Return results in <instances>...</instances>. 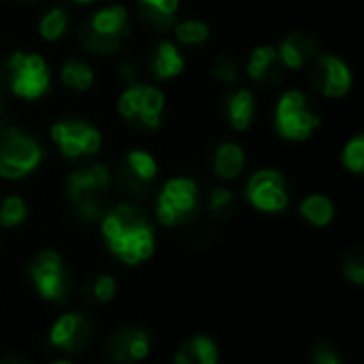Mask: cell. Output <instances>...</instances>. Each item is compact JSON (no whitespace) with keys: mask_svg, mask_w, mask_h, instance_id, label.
<instances>
[{"mask_svg":"<svg viewBox=\"0 0 364 364\" xmlns=\"http://www.w3.org/2000/svg\"><path fill=\"white\" fill-rule=\"evenodd\" d=\"M102 237L109 250L126 264L134 267L154 254V228L143 209L134 205H115L102 215Z\"/></svg>","mask_w":364,"mask_h":364,"instance_id":"cell-1","label":"cell"},{"mask_svg":"<svg viewBox=\"0 0 364 364\" xmlns=\"http://www.w3.org/2000/svg\"><path fill=\"white\" fill-rule=\"evenodd\" d=\"M128 36V11L122 4H109L96 11L81 28L79 41L98 55H109L122 49Z\"/></svg>","mask_w":364,"mask_h":364,"instance_id":"cell-2","label":"cell"},{"mask_svg":"<svg viewBox=\"0 0 364 364\" xmlns=\"http://www.w3.org/2000/svg\"><path fill=\"white\" fill-rule=\"evenodd\" d=\"M111 183V175L105 164H87L75 168L66 179V194L77 205V215L85 222H94L105 213V192Z\"/></svg>","mask_w":364,"mask_h":364,"instance_id":"cell-3","label":"cell"},{"mask_svg":"<svg viewBox=\"0 0 364 364\" xmlns=\"http://www.w3.org/2000/svg\"><path fill=\"white\" fill-rule=\"evenodd\" d=\"M4 83L17 98L36 100L47 94L51 85V70L41 55L15 51L4 62Z\"/></svg>","mask_w":364,"mask_h":364,"instance_id":"cell-4","label":"cell"},{"mask_svg":"<svg viewBox=\"0 0 364 364\" xmlns=\"http://www.w3.org/2000/svg\"><path fill=\"white\" fill-rule=\"evenodd\" d=\"M43 160V147L36 136L21 128H4L0 132V177L21 179Z\"/></svg>","mask_w":364,"mask_h":364,"instance_id":"cell-5","label":"cell"},{"mask_svg":"<svg viewBox=\"0 0 364 364\" xmlns=\"http://www.w3.org/2000/svg\"><path fill=\"white\" fill-rule=\"evenodd\" d=\"M275 126L288 141H307L320 126V115L301 90H288L277 102Z\"/></svg>","mask_w":364,"mask_h":364,"instance_id":"cell-6","label":"cell"},{"mask_svg":"<svg viewBox=\"0 0 364 364\" xmlns=\"http://www.w3.org/2000/svg\"><path fill=\"white\" fill-rule=\"evenodd\" d=\"M198 188L190 177L168 179L158 196V220L164 226H183L196 218Z\"/></svg>","mask_w":364,"mask_h":364,"instance_id":"cell-7","label":"cell"},{"mask_svg":"<svg viewBox=\"0 0 364 364\" xmlns=\"http://www.w3.org/2000/svg\"><path fill=\"white\" fill-rule=\"evenodd\" d=\"M164 105L166 98L158 87L145 83H130L117 100V111L124 119L134 122L145 130H156L162 122Z\"/></svg>","mask_w":364,"mask_h":364,"instance_id":"cell-8","label":"cell"},{"mask_svg":"<svg viewBox=\"0 0 364 364\" xmlns=\"http://www.w3.org/2000/svg\"><path fill=\"white\" fill-rule=\"evenodd\" d=\"M28 271L38 294L47 301H66V296L73 290V279L68 269L64 267L62 258L51 250L36 254Z\"/></svg>","mask_w":364,"mask_h":364,"instance_id":"cell-9","label":"cell"},{"mask_svg":"<svg viewBox=\"0 0 364 364\" xmlns=\"http://www.w3.org/2000/svg\"><path fill=\"white\" fill-rule=\"evenodd\" d=\"M51 139L66 158L94 156L102 147V134L96 126L83 119H60L51 126Z\"/></svg>","mask_w":364,"mask_h":364,"instance_id":"cell-10","label":"cell"},{"mask_svg":"<svg viewBox=\"0 0 364 364\" xmlns=\"http://www.w3.org/2000/svg\"><path fill=\"white\" fill-rule=\"evenodd\" d=\"M309 77L314 90L326 98H343L354 83L350 66L331 53H318V58L309 64Z\"/></svg>","mask_w":364,"mask_h":364,"instance_id":"cell-11","label":"cell"},{"mask_svg":"<svg viewBox=\"0 0 364 364\" xmlns=\"http://www.w3.org/2000/svg\"><path fill=\"white\" fill-rule=\"evenodd\" d=\"M247 198L260 211L267 213L284 211L290 203L286 179L273 168H262L254 173L252 179L247 181Z\"/></svg>","mask_w":364,"mask_h":364,"instance_id":"cell-12","label":"cell"},{"mask_svg":"<svg viewBox=\"0 0 364 364\" xmlns=\"http://www.w3.org/2000/svg\"><path fill=\"white\" fill-rule=\"evenodd\" d=\"M94 333H96L94 320L87 314L75 311V314L62 316L53 324V328L49 333V341H51V346L60 348L62 352L79 354L92 343Z\"/></svg>","mask_w":364,"mask_h":364,"instance_id":"cell-13","label":"cell"},{"mask_svg":"<svg viewBox=\"0 0 364 364\" xmlns=\"http://www.w3.org/2000/svg\"><path fill=\"white\" fill-rule=\"evenodd\" d=\"M109 356L119 364H134L143 360L151 350V335L141 326H119L107 339Z\"/></svg>","mask_w":364,"mask_h":364,"instance_id":"cell-14","label":"cell"},{"mask_svg":"<svg viewBox=\"0 0 364 364\" xmlns=\"http://www.w3.org/2000/svg\"><path fill=\"white\" fill-rule=\"evenodd\" d=\"M279 60L284 64V68L296 70L303 66H309L318 53H320V45L314 36L303 34V32H292L288 36L282 38L279 47H277Z\"/></svg>","mask_w":364,"mask_h":364,"instance_id":"cell-15","label":"cell"},{"mask_svg":"<svg viewBox=\"0 0 364 364\" xmlns=\"http://www.w3.org/2000/svg\"><path fill=\"white\" fill-rule=\"evenodd\" d=\"M247 75L262 85H277L284 75V64L279 60L277 47L273 45L256 47L247 62Z\"/></svg>","mask_w":364,"mask_h":364,"instance_id":"cell-16","label":"cell"},{"mask_svg":"<svg viewBox=\"0 0 364 364\" xmlns=\"http://www.w3.org/2000/svg\"><path fill=\"white\" fill-rule=\"evenodd\" d=\"M149 68H151V75L160 81H166V79H173L177 75L183 73L186 68V60L181 55V51L177 49L175 43L171 41H162L154 47L151 51V58H149Z\"/></svg>","mask_w":364,"mask_h":364,"instance_id":"cell-17","label":"cell"},{"mask_svg":"<svg viewBox=\"0 0 364 364\" xmlns=\"http://www.w3.org/2000/svg\"><path fill=\"white\" fill-rule=\"evenodd\" d=\"M228 122L235 130H247L256 115V100L250 90H237L226 100Z\"/></svg>","mask_w":364,"mask_h":364,"instance_id":"cell-18","label":"cell"},{"mask_svg":"<svg viewBox=\"0 0 364 364\" xmlns=\"http://www.w3.org/2000/svg\"><path fill=\"white\" fill-rule=\"evenodd\" d=\"M179 0H139L141 19L156 30H168L175 26Z\"/></svg>","mask_w":364,"mask_h":364,"instance_id":"cell-19","label":"cell"},{"mask_svg":"<svg viewBox=\"0 0 364 364\" xmlns=\"http://www.w3.org/2000/svg\"><path fill=\"white\" fill-rule=\"evenodd\" d=\"M245 151L237 143H222L213 156V173L220 179H235L243 173Z\"/></svg>","mask_w":364,"mask_h":364,"instance_id":"cell-20","label":"cell"},{"mask_svg":"<svg viewBox=\"0 0 364 364\" xmlns=\"http://www.w3.org/2000/svg\"><path fill=\"white\" fill-rule=\"evenodd\" d=\"M175 364H218V348L207 337H194L179 348Z\"/></svg>","mask_w":364,"mask_h":364,"instance_id":"cell-21","label":"cell"},{"mask_svg":"<svg viewBox=\"0 0 364 364\" xmlns=\"http://www.w3.org/2000/svg\"><path fill=\"white\" fill-rule=\"evenodd\" d=\"M60 79L68 90H75V92H87L94 85V73L81 60H66L62 64Z\"/></svg>","mask_w":364,"mask_h":364,"instance_id":"cell-22","label":"cell"},{"mask_svg":"<svg viewBox=\"0 0 364 364\" xmlns=\"http://www.w3.org/2000/svg\"><path fill=\"white\" fill-rule=\"evenodd\" d=\"M299 211H301V215H303L309 224H314V226H326V224H331V220H333V215H335L333 203H331L326 196H322V194L307 196V198L301 203Z\"/></svg>","mask_w":364,"mask_h":364,"instance_id":"cell-23","label":"cell"},{"mask_svg":"<svg viewBox=\"0 0 364 364\" xmlns=\"http://www.w3.org/2000/svg\"><path fill=\"white\" fill-rule=\"evenodd\" d=\"M124 168L136 177L141 183H149L154 181V177L158 175V162L151 154L143 151V149H132L128 156H126V162H124Z\"/></svg>","mask_w":364,"mask_h":364,"instance_id":"cell-24","label":"cell"},{"mask_svg":"<svg viewBox=\"0 0 364 364\" xmlns=\"http://www.w3.org/2000/svg\"><path fill=\"white\" fill-rule=\"evenodd\" d=\"M66 28H68V15L60 6L49 9L41 17V21H38V32H41V36L45 41H58V38H62L64 32H66Z\"/></svg>","mask_w":364,"mask_h":364,"instance_id":"cell-25","label":"cell"},{"mask_svg":"<svg viewBox=\"0 0 364 364\" xmlns=\"http://www.w3.org/2000/svg\"><path fill=\"white\" fill-rule=\"evenodd\" d=\"M175 38L183 45H200L209 38V26L200 19H181L173 26Z\"/></svg>","mask_w":364,"mask_h":364,"instance_id":"cell-26","label":"cell"},{"mask_svg":"<svg viewBox=\"0 0 364 364\" xmlns=\"http://www.w3.org/2000/svg\"><path fill=\"white\" fill-rule=\"evenodd\" d=\"M237 209L235 194L226 188H215L209 196V211L215 220H228Z\"/></svg>","mask_w":364,"mask_h":364,"instance_id":"cell-27","label":"cell"},{"mask_svg":"<svg viewBox=\"0 0 364 364\" xmlns=\"http://www.w3.org/2000/svg\"><path fill=\"white\" fill-rule=\"evenodd\" d=\"M26 220V203L19 196H6L0 203V226L15 228Z\"/></svg>","mask_w":364,"mask_h":364,"instance_id":"cell-28","label":"cell"},{"mask_svg":"<svg viewBox=\"0 0 364 364\" xmlns=\"http://www.w3.org/2000/svg\"><path fill=\"white\" fill-rule=\"evenodd\" d=\"M81 292H83V296H87V299L94 296V301L107 303V301H111V299L115 296V279L109 277V275H98V277H94L92 282H87V284L83 286Z\"/></svg>","mask_w":364,"mask_h":364,"instance_id":"cell-29","label":"cell"},{"mask_svg":"<svg viewBox=\"0 0 364 364\" xmlns=\"http://www.w3.org/2000/svg\"><path fill=\"white\" fill-rule=\"evenodd\" d=\"M343 166L350 168L352 173H363L364 168V136L356 134L352 141H348V145L343 147Z\"/></svg>","mask_w":364,"mask_h":364,"instance_id":"cell-30","label":"cell"},{"mask_svg":"<svg viewBox=\"0 0 364 364\" xmlns=\"http://www.w3.org/2000/svg\"><path fill=\"white\" fill-rule=\"evenodd\" d=\"M213 75L215 79H220L222 83H235L239 77V64L230 58V55H220L213 62Z\"/></svg>","mask_w":364,"mask_h":364,"instance_id":"cell-31","label":"cell"},{"mask_svg":"<svg viewBox=\"0 0 364 364\" xmlns=\"http://www.w3.org/2000/svg\"><path fill=\"white\" fill-rule=\"evenodd\" d=\"M346 275H348L350 282H354L358 286L364 282V258L360 252H354L348 258V262H346Z\"/></svg>","mask_w":364,"mask_h":364,"instance_id":"cell-32","label":"cell"},{"mask_svg":"<svg viewBox=\"0 0 364 364\" xmlns=\"http://www.w3.org/2000/svg\"><path fill=\"white\" fill-rule=\"evenodd\" d=\"M314 364H343V360L339 358V354L335 352V348L331 343H318L314 348Z\"/></svg>","mask_w":364,"mask_h":364,"instance_id":"cell-33","label":"cell"},{"mask_svg":"<svg viewBox=\"0 0 364 364\" xmlns=\"http://www.w3.org/2000/svg\"><path fill=\"white\" fill-rule=\"evenodd\" d=\"M122 75H124L128 81H132V77L136 75V68H134V64H132V62H124V64H122Z\"/></svg>","mask_w":364,"mask_h":364,"instance_id":"cell-34","label":"cell"},{"mask_svg":"<svg viewBox=\"0 0 364 364\" xmlns=\"http://www.w3.org/2000/svg\"><path fill=\"white\" fill-rule=\"evenodd\" d=\"M0 364H23V363H19V360H15V358H6V360H0Z\"/></svg>","mask_w":364,"mask_h":364,"instance_id":"cell-35","label":"cell"},{"mask_svg":"<svg viewBox=\"0 0 364 364\" xmlns=\"http://www.w3.org/2000/svg\"><path fill=\"white\" fill-rule=\"evenodd\" d=\"M73 2H77V4H90V2H94V0H73Z\"/></svg>","mask_w":364,"mask_h":364,"instance_id":"cell-36","label":"cell"},{"mask_svg":"<svg viewBox=\"0 0 364 364\" xmlns=\"http://www.w3.org/2000/svg\"><path fill=\"white\" fill-rule=\"evenodd\" d=\"M53 364H70L68 360H58V363H53Z\"/></svg>","mask_w":364,"mask_h":364,"instance_id":"cell-37","label":"cell"},{"mask_svg":"<svg viewBox=\"0 0 364 364\" xmlns=\"http://www.w3.org/2000/svg\"><path fill=\"white\" fill-rule=\"evenodd\" d=\"M0 113H2V100H0Z\"/></svg>","mask_w":364,"mask_h":364,"instance_id":"cell-38","label":"cell"}]
</instances>
